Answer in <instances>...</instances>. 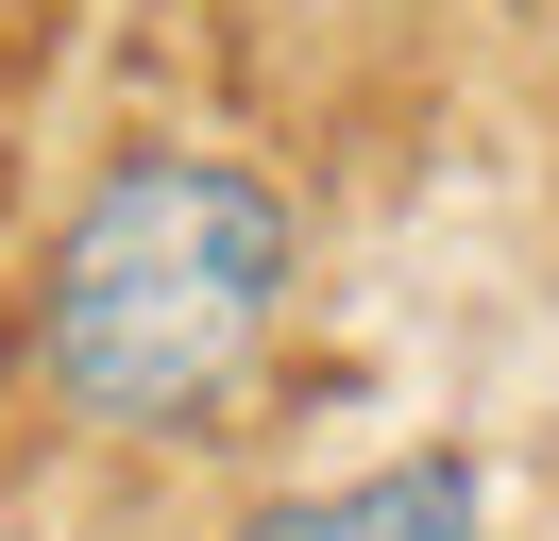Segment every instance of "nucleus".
<instances>
[{"label":"nucleus","instance_id":"1","mask_svg":"<svg viewBox=\"0 0 559 541\" xmlns=\"http://www.w3.org/2000/svg\"><path fill=\"white\" fill-rule=\"evenodd\" d=\"M288 304H306L288 187L254 153H204V135H136L51 220L35 288H17V372H35V406L69 440L187 457L272 389Z\"/></svg>","mask_w":559,"mask_h":541},{"label":"nucleus","instance_id":"2","mask_svg":"<svg viewBox=\"0 0 559 541\" xmlns=\"http://www.w3.org/2000/svg\"><path fill=\"white\" fill-rule=\"evenodd\" d=\"M238 541H491V473L424 440V457H373V473H322V491L254 507Z\"/></svg>","mask_w":559,"mask_h":541}]
</instances>
